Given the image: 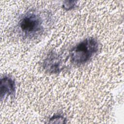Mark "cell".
Listing matches in <instances>:
<instances>
[{
    "label": "cell",
    "mask_w": 124,
    "mask_h": 124,
    "mask_svg": "<svg viewBox=\"0 0 124 124\" xmlns=\"http://www.w3.org/2000/svg\"><path fill=\"white\" fill-rule=\"evenodd\" d=\"M0 100L6 96H13L16 92V84L14 80L8 76H4L0 79Z\"/></svg>",
    "instance_id": "obj_4"
},
{
    "label": "cell",
    "mask_w": 124,
    "mask_h": 124,
    "mask_svg": "<svg viewBox=\"0 0 124 124\" xmlns=\"http://www.w3.org/2000/svg\"><path fill=\"white\" fill-rule=\"evenodd\" d=\"M98 50V43L93 37L87 38L76 45L70 51V58L77 64L89 61Z\"/></svg>",
    "instance_id": "obj_1"
},
{
    "label": "cell",
    "mask_w": 124,
    "mask_h": 124,
    "mask_svg": "<svg viewBox=\"0 0 124 124\" xmlns=\"http://www.w3.org/2000/svg\"><path fill=\"white\" fill-rule=\"evenodd\" d=\"M66 118L61 115H55L49 119L48 123L51 124H65Z\"/></svg>",
    "instance_id": "obj_5"
},
{
    "label": "cell",
    "mask_w": 124,
    "mask_h": 124,
    "mask_svg": "<svg viewBox=\"0 0 124 124\" xmlns=\"http://www.w3.org/2000/svg\"><path fill=\"white\" fill-rule=\"evenodd\" d=\"M19 28L24 36L30 38L34 37L40 34L43 30L42 18L36 13H28L20 20Z\"/></svg>",
    "instance_id": "obj_2"
},
{
    "label": "cell",
    "mask_w": 124,
    "mask_h": 124,
    "mask_svg": "<svg viewBox=\"0 0 124 124\" xmlns=\"http://www.w3.org/2000/svg\"><path fill=\"white\" fill-rule=\"evenodd\" d=\"M76 1L74 0H68L65 1L62 5V7L66 10L73 9L76 6Z\"/></svg>",
    "instance_id": "obj_6"
},
{
    "label": "cell",
    "mask_w": 124,
    "mask_h": 124,
    "mask_svg": "<svg viewBox=\"0 0 124 124\" xmlns=\"http://www.w3.org/2000/svg\"><path fill=\"white\" fill-rule=\"evenodd\" d=\"M62 61L60 56L55 52H50L43 62V67L48 73L56 74L62 69Z\"/></svg>",
    "instance_id": "obj_3"
}]
</instances>
